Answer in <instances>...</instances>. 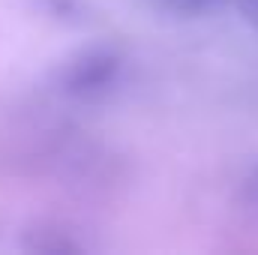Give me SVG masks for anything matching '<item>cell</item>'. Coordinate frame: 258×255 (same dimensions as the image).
Instances as JSON below:
<instances>
[{
  "label": "cell",
  "mask_w": 258,
  "mask_h": 255,
  "mask_svg": "<svg viewBox=\"0 0 258 255\" xmlns=\"http://www.w3.org/2000/svg\"><path fill=\"white\" fill-rule=\"evenodd\" d=\"M114 60L108 57V54H96V57H84L81 66H75L72 69V75H69V87H75V90H90V87H102L108 78H111V72H114Z\"/></svg>",
  "instance_id": "6da1fadb"
},
{
  "label": "cell",
  "mask_w": 258,
  "mask_h": 255,
  "mask_svg": "<svg viewBox=\"0 0 258 255\" xmlns=\"http://www.w3.org/2000/svg\"><path fill=\"white\" fill-rule=\"evenodd\" d=\"M168 9H177V12H192V9H204L210 0H162Z\"/></svg>",
  "instance_id": "7a4b0ae2"
},
{
  "label": "cell",
  "mask_w": 258,
  "mask_h": 255,
  "mask_svg": "<svg viewBox=\"0 0 258 255\" xmlns=\"http://www.w3.org/2000/svg\"><path fill=\"white\" fill-rule=\"evenodd\" d=\"M237 6H240V12H243V18L258 27V0H237Z\"/></svg>",
  "instance_id": "3957f363"
}]
</instances>
